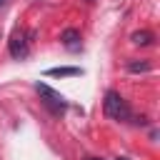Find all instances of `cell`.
<instances>
[{
    "label": "cell",
    "instance_id": "obj_1",
    "mask_svg": "<svg viewBox=\"0 0 160 160\" xmlns=\"http://www.w3.org/2000/svg\"><path fill=\"white\" fill-rule=\"evenodd\" d=\"M102 110H105V115H108L110 120H118V122H122V120L130 118V105H128V100H125L120 92H115V90H110V92L105 95Z\"/></svg>",
    "mask_w": 160,
    "mask_h": 160
},
{
    "label": "cell",
    "instance_id": "obj_2",
    "mask_svg": "<svg viewBox=\"0 0 160 160\" xmlns=\"http://www.w3.org/2000/svg\"><path fill=\"white\" fill-rule=\"evenodd\" d=\"M35 90H38V95H40V100L52 110V112H62L65 108H68V102H65V98L58 92V90H52L50 85H45V82H35Z\"/></svg>",
    "mask_w": 160,
    "mask_h": 160
},
{
    "label": "cell",
    "instance_id": "obj_3",
    "mask_svg": "<svg viewBox=\"0 0 160 160\" xmlns=\"http://www.w3.org/2000/svg\"><path fill=\"white\" fill-rule=\"evenodd\" d=\"M30 52V40H28V32L25 30H15L12 38H10V55L15 60H25Z\"/></svg>",
    "mask_w": 160,
    "mask_h": 160
},
{
    "label": "cell",
    "instance_id": "obj_4",
    "mask_svg": "<svg viewBox=\"0 0 160 160\" xmlns=\"http://www.w3.org/2000/svg\"><path fill=\"white\" fill-rule=\"evenodd\" d=\"M60 40H62V45H65L68 50H80V32H78L75 28H68V30H62Z\"/></svg>",
    "mask_w": 160,
    "mask_h": 160
},
{
    "label": "cell",
    "instance_id": "obj_5",
    "mask_svg": "<svg viewBox=\"0 0 160 160\" xmlns=\"http://www.w3.org/2000/svg\"><path fill=\"white\" fill-rule=\"evenodd\" d=\"M45 75H50V78H72V75H80V68H50Z\"/></svg>",
    "mask_w": 160,
    "mask_h": 160
},
{
    "label": "cell",
    "instance_id": "obj_6",
    "mask_svg": "<svg viewBox=\"0 0 160 160\" xmlns=\"http://www.w3.org/2000/svg\"><path fill=\"white\" fill-rule=\"evenodd\" d=\"M132 42H135V45H150V42H152V32H148V30L132 32Z\"/></svg>",
    "mask_w": 160,
    "mask_h": 160
},
{
    "label": "cell",
    "instance_id": "obj_7",
    "mask_svg": "<svg viewBox=\"0 0 160 160\" xmlns=\"http://www.w3.org/2000/svg\"><path fill=\"white\" fill-rule=\"evenodd\" d=\"M128 70L130 72H148L150 70V62H145V60L142 62H128Z\"/></svg>",
    "mask_w": 160,
    "mask_h": 160
},
{
    "label": "cell",
    "instance_id": "obj_8",
    "mask_svg": "<svg viewBox=\"0 0 160 160\" xmlns=\"http://www.w3.org/2000/svg\"><path fill=\"white\" fill-rule=\"evenodd\" d=\"M5 2H8V0H0V8H2V5H5Z\"/></svg>",
    "mask_w": 160,
    "mask_h": 160
},
{
    "label": "cell",
    "instance_id": "obj_9",
    "mask_svg": "<svg viewBox=\"0 0 160 160\" xmlns=\"http://www.w3.org/2000/svg\"><path fill=\"white\" fill-rule=\"evenodd\" d=\"M120 160H125V158H120Z\"/></svg>",
    "mask_w": 160,
    "mask_h": 160
}]
</instances>
